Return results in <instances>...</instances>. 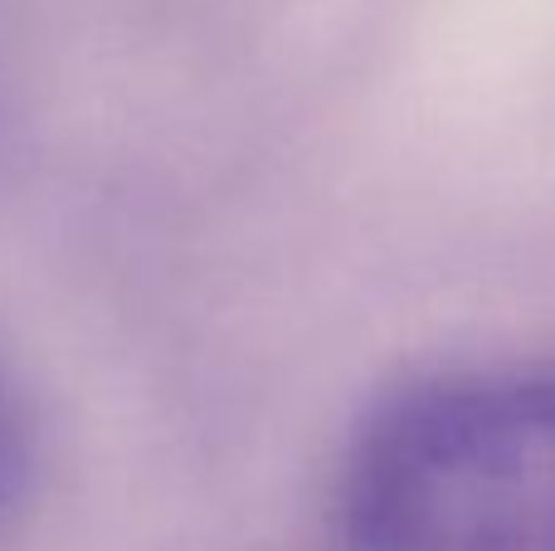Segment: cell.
Listing matches in <instances>:
<instances>
[{"label": "cell", "mask_w": 555, "mask_h": 551, "mask_svg": "<svg viewBox=\"0 0 555 551\" xmlns=\"http://www.w3.org/2000/svg\"><path fill=\"white\" fill-rule=\"evenodd\" d=\"M346 551H555V371L478 367L404 386L341 474Z\"/></svg>", "instance_id": "obj_1"}, {"label": "cell", "mask_w": 555, "mask_h": 551, "mask_svg": "<svg viewBox=\"0 0 555 551\" xmlns=\"http://www.w3.org/2000/svg\"><path fill=\"white\" fill-rule=\"evenodd\" d=\"M35 474V439H29V410L20 400V386L0 367V517L15 513Z\"/></svg>", "instance_id": "obj_2"}]
</instances>
